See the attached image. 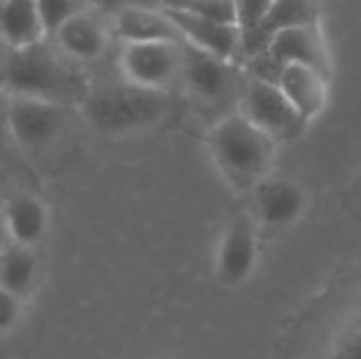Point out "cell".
<instances>
[{"label":"cell","mask_w":361,"mask_h":359,"mask_svg":"<svg viewBox=\"0 0 361 359\" xmlns=\"http://www.w3.org/2000/svg\"><path fill=\"white\" fill-rule=\"evenodd\" d=\"M207 146L222 178L233 188L252 190L260 180L271 176L279 144L235 110L212 127Z\"/></svg>","instance_id":"cell-2"},{"label":"cell","mask_w":361,"mask_h":359,"mask_svg":"<svg viewBox=\"0 0 361 359\" xmlns=\"http://www.w3.org/2000/svg\"><path fill=\"white\" fill-rule=\"evenodd\" d=\"M36 277V258L27 245H15L0 254V288L23 294L30 290Z\"/></svg>","instance_id":"cell-18"},{"label":"cell","mask_w":361,"mask_h":359,"mask_svg":"<svg viewBox=\"0 0 361 359\" xmlns=\"http://www.w3.org/2000/svg\"><path fill=\"white\" fill-rule=\"evenodd\" d=\"M237 110L277 144L296 140L309 125L283 95L279 85L252 76H243Z\"/></svg>","instance_id":"cell-4"},{"label":"cell","mask_w":361,"mask_h":359,"mask_svg":"<svg viewBox=\"0 0 361 359\" xmlns=\"http://www.w3.org/2000/svg\"><path fill=\"white\" fill-rule=\"evenodd\" d=\"M260 264V239L256 220L247 214L235 216L222 231L216 254L214 275L226 290L243 288L252 281Z\"/></svg>","instance_id":"cell-7"},{"label":"cell","mask_w":361,"mask_h":359,"mask_svg":"<svg viewBox=\"0 0 361 359\" xmlns=\"http://www.w3.org/2000/svg\"><path fill=\"white\" fill-rule=\"evenodd\" d=\"M180 83L201 104L220 106L233 97L239 99L243 74L237 70L235 61L222 59L188 42H182Z\"/></svg>","instance_id":"cell-6"},{"label":"cell","mask_w":361,"mask_h":359,"mask_svg":"<svg viewBox=\"0 0 361 359\" xmlns=\"http://www.w3.org/2000/svg\"><path fill=\"white\" fill-rule=\"evenodd\" d=\"M171 108L167 91L133 83L104 85L82 99V116L91 129L104 135H129L159 125Z\"/></svg>","instance_id":"cell-3"},{"label":"cell","mask_w":361,"mask_h":359,"mask_svg":"<svg viewBox=\"0 0 361 359\" xmlns=\"http://www.w3.org/2000/svg\"><path fill=\"white\" fill-rule=\"evenodd\" d=\"M140 4H150L159 8H169V11H182V13H192L201 17H212L228 23H237V13H235V0H135Z\"/></svg>","instance_id":"cell-19"},{"label":"cell","mask_w":361,"mask_h":359,"mask_svg":"<svg viewBox=\"0 0 361 359\" xmlns=\"http://www.w3.org/2000/svg\"><path fill=\"white\" fill-rule=\"evenodd\" d=\"M44 38L36 0H4L0 4V40L8 49H21Z\"/></svg>","instance_id":"cell-17"},{"label":"cell","mask_w":361,"mask_h":359,"mask_svg":"<svg viewBox=\"0 0 361 359\" xmlns=\"http://www.w3.org/2000/svg\"><path fill=\"white\" fill-rule=\"evenodd\" d=\"M254 220L269 231H283L300 222L309 209L307 188L281 176H267L252 188Z\"/></svg>","instance_id":"cell-9"},{"label":"cell","mask_w":361,"mask_h":359,"mask_svg":"<svg viewBox=\"0 0 361 359\" xmlns=\"http://www.w3.org/2000/svg\"><path fill=\"white\" fill-rule=\"evenodd\" d=\"M326 359H361V315L347 322L334 334Z\"/></svg>","instance_id":"cell-21"},{"label":"cell","mask_w":361,"mask_h":359,"mask_svg":"<svg viewBox=\"0 0 361 359\" xmlns=\"http://www.w3.org/2000/svg\"><path fill=\"white\" fill-rule=\"evenodd\" d=\"M2 91L66 106L82 104L89 93L78 61L70 59L57 44L44 42V38L21 49H8Z\"/></svg>","instance_id":"cell-1"},{"label":"cell","mask_w":361,"mask_h":359,"mask_svg":"<svg viewBox=\"0 0 361 359\" xmlns=\"http://www.w3.org/2000/svg\"><path fill=\"white\" fill-rule=\"evenodd\" d=\"M2 235H4V231H2V226H0V241H2Z\"/></svg>","instance_id":"cell-27"},{"label":"cell","mask_w":361,"mask_h":359,"mask_svg":"<svg viewBox=\"0 0 361 359\" xmlns=\"http://www.w3.org/2000/svg\"><path fill=\"white\" fill-rule=\"evenodd\" d=\"M275 0H235V13H237V25L243 32H252L258 28L264 17L269 15Z\"/></svg>","instance_id":"cell-22"},{"label":"cell","mask_w":361,"mask_h":359,"mask_svg":"<svg viewBox=\"0 0 361 359\" xmlns=\"http://www.w3.org/2000/svg\"><path fill=\"white\" fill-rule=\"evenodd\" d=\"M182 42L176 40L125 42L121 51V70L125 80L140 87L167 91L169 87L180 83Z\"/></svg>","instance_id":"cell-8"},{"label":"cell","mask_w":361,"mask_h":359,"mask_svg":"<svg viewBox=\"0 0 361 359\" xmlns=\"http://www.w3.org/2000/svg\"><path fill=\"white\" fill-rule=\"evenodd\" d=\"M70 123V106L8 93V127L13 142L27 152L51 148Z\"/></svg>","instance_id":"cell-5"},{"label":"cell","mask_w":361,"mask_h":359,"mask_svg":"<svg viewBox=\"0 0 361 359\" xmlns=\"http://www.w3.org/2000/svg\"><path fill=\"white\" fill-rule=\"evenodd\" d=\"M279 89L307 121H315L330 99V74L302 63H286L279 74Z\"/></svg>","instance_id":"cell-12"},{"label":"cell","mask_w":361,"mask_h":359,"mask_svg":"<svg viewBox=\"0 0 361 359\" xmlns=\"http://www.w3.org/2000/svg\"><path fill=\"white\" fill-rule=\"evenodd\" d=\"M319 6L317 0H275L264 21L252 32L241 34V57L254 55L271 42V38L290 25L317 23Z\"/></svg>","instance_id":"cell-15"},{"label":"cell","mask_w":361,"mask_h":359,"mask_svg":"<svg viewBox=\"0 0 361 359\" xmlns=\"http://www.w3.org/2000/svg\"><path fill=\"white\" fill-rule=\"evenodd\" d=\"M267 49L286 66V63H302L313 66L326 74L332 72L330 49L319 30V23H298L286 30H279Z\"/></svg>","instance_id":"cell-11"},{"label":"cell","mask_w":361,"mask_h":359,"mask_svg":"<svg viewBox=\"0 0 361 359\" xmlns=\"http://www.w3.org/2000/svg\"><path fill=\"white\" fill-rule=\"evenodd\" d=\"M6 55H8V47L0 40V89H2V76H4V66H6Z\"/></svg>","instance_id":"cell-25"},{"label":"cell","mask_w":361,"mask_h":359,"mask_svg":"<svg viewBox=\"0 0 361 359\" xmlns=\"http://www.w3.org/2000/svg\"><path fill=\"white\" fill-rule=\"evenodd\" d=\"M53 38L59 51H63L70 59L87 63L104 55V51L108 49L110 34L106 23L91 8H87L66 21L53 34Z\"/></svg>","instance_id":"cell-14"},{"label":"cell","mask_w":361,"mask_h":359,"mask_svg":"<svg viewBox=\"0 0 361 359\" xmlns=\"http://www.w3.org/2000/svg\"><path fill=\"white\" fill-rule=\"evenodd\" d=\"M163 11L176 23L184 42L201 51H207L212 55H218L222 59H228V61H235L237 57H241V28L237 23L201 17L192 13H182V11H169V8H163Z\"/></svg>","instance_id":"cell-10"},{"label":"cell","mask_w":361,"mask_h":359,"mask_svg":"<svg viewBox=\"0 0 361 359\" xmlns=\"http://www.w3.org/2000/svg\"><path fill=\"white\" fill-rule=\"evenodd\" d=\"M112 30L125 42H144V40H176L182 42V34L169 15L150 4L123 2L116 8Z\"/></svg>","instance_id":"cell-13"},{"label":"cell","mask_w":361,"mask_h":359,"mask_svg":"<svg viewBox=\"0 0 361 359\" xmlns=\"http://www.w3.org/2000/svg\"><path fill=\"white\" fill-rule=\"evenodd\" d=\"M8 142H13L8 127V93L0 89V154L4 152Z\"/></svg>","instance_id":"cell-24"},{"label":"cell","mask_w":361,"mask_h":359,"mask_svg":"<svg viewBox=\"0 0 361 359\" xmlns=\"http://www.w3.org/2000/svg\"><path fill=\"white\" fill-rule=\"evenodd\" d=\"M2 2H4V0H0V4H2Z\"/></svg>","instance_id":"cell-28"},{"label":"cell","mask_w":361,"mask_h":359,"mask_svg":"<svg viewBox=\"0 0 361 359\" xmlns=\"http://www.w3.org/2000/svg\"><path fill=\"white\" fill-rule=\"evenodd\" d=\"M17 294L0 288V332L11 328L17 320Z\"/></svg>","instance_id":"cell-23"},{"label":"cell","mask_w":361,"mask_h":359,"mask_svg":"<svg viewBox=\"0 0 361 359\" xmlns=\"http://www.w3.org/2000/svg\"><path fill=\"white\" fill-rule=\"evenodd\" d=\"M49 226V214L40 199L27 193H15L4 205V229L19 245L32 248Z\"/></svg>","instance_id":"cell-16"},{"label":"cell","mask_w":361,"mask_h":359,"mask_svg":"<svg viewBox=\"0 0 361 359\" xmlns=\"http://www.w3.org/2000/svg\"><path fill=\"white\" fill-rule=\"evenodd\" d=\"M38 15L44 28V34L53 36L66 21H70L74 15L93 8L85 0H36Z\"/></svg>","instance_id":"cell-20"},{"label":"cell","mask_w":361,"mask_h":359,"mask_svg":"<svg viewBox=\"0 0 361 359\" xmlns=\"http://www.w3.org/2000/svg\"><path fill=\"white\" fill-rule=\"evenodd\" d=\"M89 6H118V4H123L125 0H85Z\"/></svg>","instance_id":"cell-26"}]
</instances>
